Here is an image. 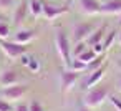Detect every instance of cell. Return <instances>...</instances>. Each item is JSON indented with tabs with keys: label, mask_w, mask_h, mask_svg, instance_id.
<instances>
[{
	"label": "cell",
	"mask_w": 121,
	"mask_h": 111,
	"mask_svg": "<svg viewBox=\"0 0 121 111\" xmlns=\"http://www.w3.org/2000/svg\"><path fill=\"white\" fill-rule=\"evenodd\" d=\"M109 98V91L106 86H93L86 90V94L83 96V104L88 108H98Z\"/></svg>",
	"instance_id": "obj_1"
},
{
	"label": "cell",
	"mask_w": 121,
	"mask_h": 111,
	"mask_svg": "<svg viewBox=\"0 0 121 111\" xmlns=\"http://www.w3.org/2000/svg\"><path fill=\"white\" fill-rule=\"evenodd\" d=\"M55 47H56V51L61 58V61L70 66L73 56H71V47H70V38L63 33V32H58L56 37H55Z\"/></svg>",
	"instance_id": "obj_2"
},
{
	"label": "cell",
	"mask_w": 121,
	"mask_h": 111,
	"mask_svg": "<svg viewBox=\"0 0 121 111\" xmlns=\"http://www.w3.org/2000/svg\"><path fill=\"white\" fill-rule=\"evenodd\" d=\"M27 91H28L27 83H15V85H10V86H4V90L0 91V98L12 101V103H17L27 94Z\"/></svg>",
	"instance_id": "obj_3"
},
{
	"label": "cell",
	"mask_w": 121,
	"mask_h": 111,
	"mask_svg": "<svg viewBox=\"0 0 121 111\" xmlns=\"http://www.w3.org/2000/svg\"><path fill=\"white\" fill-rule=\"evenodd\" d=\"M0 48L2 51L9 56V58H18L22 56L23 53H27V45H20V43H15L13 40L9 42V40H0Z\"/></svg>",
	"instance_id": "obj_4"
},
{
	"label": "cell",
	"mask_w": 121,
	"mask_h": 111,
	"mask_svg": "<svg viewBox=\"0 0 121 111\" xmlns=\"http://www.w3.org/2000/svg\"><path fill=\"white\" fill-rule=\"evenodd\" d=\"M78 78H80V73H76L73 70H63L60 73V90H61V93L63 94L70 93L73 90V86L76 85Z\"/></svg>",
	"instance_id": "obj_5"
},
{
	"label": "cell",
	"mask_w": 121,
	"mask_h": 111,
	"mask_svg": "<svg viewBox=\"0 0 121 111\" xmlns=\"http://www.w3.org/2000/svg\"><path fill=\"white\" fill-rule=\"evenodd\" d=\"M95 30V27L88 22L85 23H75L73 25V30H71V37H73V42H86L88 37L91 35V32Z\"/></svg>",
	"instance_id": "obj_6"
},
{
	"label": "cell",
	"mask_w": 121,
	"mask_h": 111,
	"mask_svg": "<svg viewBox=\"0 0 121 111\" xmlns=\"http://www.w3.org/2000/svg\"><path fill=\"white\" fill-rule=\"evenodd\" d=\"M101 0H78V7L85 15H98L101 13Z\"/></svg>",
	"instance_id": "obj_7"
},
{
	"label": "cell",
	"mask_w": 121,
	"mask_h": 111,
	"mask_svg": "<svg viewBox=\"0 0 121 111\" xmlns=\"http://www.w3.org/2000/svg\"><path fill=\"white\" fill-rule=\"evenodd\" d=\"M28 13H30V10H28V2H25V0L18 2V5L15 7V12H13V25L20 27V25L25 22V18H27Z\"/></svg>",
	"instance_id": "obj_8"
},
{
	"label": "cell",
	"mask_w": 121,
	"mask_h": 111,
	"mask_svg": "<svg viewBox=\"0 0 121 111\" xmlns=\"http://www.w3.org/2000/svg\"><path fill=\"white\" fill-rule=\"evenodd\" d=\"M104 75H106V63H104L103 66H99L98 70H95V71H91V73L88 75V78H86V81H85V88L90 90V88L96 86V85L103 80Z\"/></svg>",
	"instance_id": "obj_9"
},
{
	"label": "cell",
	"mask_w": 121,
	"mask_h": 111,
	"mask_svg": "<svg viewBox=\"0 0 121 111\" xmlns=\"http://www.w3.org/2000/svg\"><path fill=\"white\" fill-rule=\"evenodd\" d=\"M70 12V7H52V5H43V17L47 20H56L58 17L65 15Z\"/></svg>",
	"instance_id": "obj_10"
},
{
	"label": "cell",
	"mask_w": 121,
	"mask_h": 111,
	"mask_svg": "<svg viewBox=\"0 0 121 111\" xmlns=\"http://www.w3.org/2000/svg\"><path fill=\"white\" fill-rule=\"evenodd\" d=\"M20 81H22V78L15 70L0 71V85L2 86H10V85H15V83H20Z\"/></svg>",
	"instance_id": "obj_11"
},
{
	"label": "cell",
	"mask_w": 121,
	"mask_h": 111,
	"mask_svg": "<svg viewBox=\"0 0 121 111\" xmlns=\"http://www.w3.org/2000/svg\"><path fill=\"white\" fill-rule=\"evenodd\" d=\"M33 38H35V32L30 28H18L13 35V42L20 45H28Z\"/></svg>",
	"instance_id": "obj_12"
},
{
	"label": "cell",
	"mask_w": 121,
	"mask_h": 111,
	"mask_svg": "<svg viewBox=\"0 0 121 111\" xmlns=\"http://www.w3.org/2000/svg\"><path fill=\"white\" fill-rule=\"evenodd\" d=\"M101 13L104 15H119L121 13V0H108L101 5Z\"/></svg>",
	"instance_id": "obj_13"
},
{
	"label": "cell",
	"mask_w": 121,
	"mask_h": 111,
	"mask_svg": "<svg viewBox=\"0 0 121 111\" xmlns=\"http://www.w3.org/2000/svg\"><path fill=\"white\" fill-rule=\"evenodd\" d=\"M104 35H106V25H101V27L95 28V30L91 32V35L88 37V40H86L88 47H93L95 43H99V42H103Z\"/></svg>",
	"instance_id": "obj_14"
},
{
	"label": "cell",
	"mask_w": 121,
	"mask_h": 111,
	"mask_svg": "<svg viewBox=\"0 0 121 111\" xmlns=\"http://www.w3.org/2000/svg\"><path fill=\"white\" fill-rule=\"evenodd\" d=\"M28 10L32 17L38 18L40 15H43V4L40 0H28Z\"/></svg>",
	"instance_id": "obj_15"
},
{
	"label": "cell",
	"mask_w": 121,
	"mask_h": 111,
	"mask_svg": "<svg viewBox=\"0 0 121 111\" xmlns=\"http://www.w3.org/2000/svg\"><path fill=\"white\" fill-rule=\"evenodd\" d=\"M70 70H73V71H76V73H83V71L88 70V65H86L85 61L78 60V58H73L71 63H70Z\"/></svg>",
	"instance_id": "obj_16"
},
{
	"label": "cell",
	"mask_w": 121,
	"mask_h": 111,
	"mask_svg": "<svg viewBox=\"0 0 121 111\" xmlns=\"http://www.w3.org/2000/svg\"><path fill=\"white\" fill-rule=\"evenodd\" d=\"M86 48H88V43L86 42H76L75 47H71V56L73 58H78Z\"/></svg>",
	"instance_id": "obj_17"
},
{
	"label": "cell",
	"mask_w": 121,
	"mask_h": 111,
	"mask_svg": "<svg viewBox=\"0 0 121 111\" xmlns=\"http://www.w3.org/2000/svg\"><path fill=\"white\" fill-rule=\"evenodd\" d=\"M96 56H98V55H96V53H95L91 48H86V50H85V51H83V53L78 56V60H81V61H85V63L88 65V63H90L91 60H95Z\"/></svg>",
	"instance_id": "obj_18"
},
{
	"label": "cell",
	"mask_w": 121,
	"mask_h": 111,
	"mask_svg": "<svg viewBox=\"0 0 121 111\" xmlns=\"http://www.w3.org/2000/svg\"><path fill=\"white\" fill-rule=\"evenodd\" d=\"M103 60H104V56H103V55H98L95 60H91V61L88 63V70H86V71H90V73H91V71L98 70L99 66H103Z\"/></svg>",
	"instance_id": "obj_19"
},
{
	"label": "cell",
	"mask_w": 121,
	"mask_h": 111,
	"mask_svg": "<svg viewBox=\"0 0 121 111\" xmlns=\"http://www.w3.org/2000/svg\"><path fill=\"white\" fill-rule=\"evenodd\" d=\"M114 38H116V30H113V32H109V33H106V38H104V42H103V47H104V51H108V50L111 48V45H113V42H114Z\"/></svg>",
	"instance_id": "obj_20"
},
{
	"label": "cell",
	"mask_w": 121,
	"mask_h": 111,
	"mask_svg": "<svg viewBox=\"0 0 121 111\" xmlns=\"http://www.w3.org/2000/svg\"><path fill=\"white\" fill-rule=\"evenodd\" d=\"M9 37H10V25L0 22V40H7Z\"/></svg>",
	"instance_id": "obj_21"
},
{
	"label": "cell",
	"mask_w": 121,
	"mask_h": 111,
	"mask_svg": "<svg viewBox=\"0 0 121 111\" xmlns=\"http://www.w3.org/2000/svg\"><path fill=\"white\" fill-rule=\"evenodd\" d=\"M15 5H17V0H0V10H2V12L10 10Z\"/></svg>",
	"instance_id": "obj_22"
},
{
	"label": "cell",
	"mask_w": 121,
	"mask_h": 111,
	"mask_svg": "<svg viewBox=\"0 0 121 111\" xmlns=\"http://www.w3.org/2000/svg\"><path fill=\"white\" fill-rule=\"evenodd\" d=\"M27 68H28L30 73H38V71H40V63H38V60L32 56V60H30V63H28Z\"/></svg>",
	"instance_id": "obj_23"
},
{
	"label": "cell",
	"mask_w": 121,
	"mask_h": 111,
	"mask_svg": "<svg viewBox=\"0 0 121 111\" xmlns=\"http://www.w3.org/2000/svg\"><path fill=\"white\" fill-rule=\"evenodd\" d=\"M0 111H13L12 108V103L4 99V98H0Z\"/></svg>",
	"instance_id": "obj_24"
},
{
	"label": "cell",
	"mask_w": 121,
	"mask_h": 111,
	"mask_svg": "<svg viewBox=\"0 0 121 111\" xmlns=\"http://www.w3.org/2000/svg\"><path fill=\"white\" fill-rule=\"evenodd\" d=\"M28 109H30V111H45V108L42 106V103L37 101V99H33V101L28 104Z\"/></svg>",
	"instance_id": "obj_25"
},
{
	"label": "cell",
	"mask_w": 121,
	"mask_h": 111,
	"mask_svg": "<svg viewBox=\"0 0 121 111\" xmlns=\"http://www.w3.org/2000/svg\"><path fill=\"white\" fill-rule=\"evenodd\" d=\"M108 99H109V103L113 104V108H114L116 111H121V99H118L116 96H109Z\"/></svg>",
	"instance_id": "obj_26"
},
{
	"label": "cell",
	"mask_w": 121,
	"mask_h": 111,
	"mask_svg": "<svg viewBox=\"0 0 121 111\" xmlns=\"http://www.w3.org/2000/svg\"><path fill=\"white\" fill-rule=\"evenodd\" d=\"M91 50L96 53V55H103L104 53V47H103V42H99V43H95L93 47H91Z\"/></svg>",
	"instance_id": "obj_27"
},
{
	"label": "cell",
	"mask_w": 121,
	"mask_h": 111,
	"mask_svg": "<svg viewBox=\"0 0 121 111\" xmlns=\"http://www.w3.org/2000/svg\"><path fill=\"white\" fill-rule=\"evenodd\" d=\"M13 111H30L28 109V104H23V103H18L15 108H13Z\"/></svg>",
	"instance_id": "obj_28"
},
{
	"label": "cell",
	"mask_w": 121,
	"mask_h": 111,
	"mask_svg": "<svg viewBox=\"0 0 121 111\" xmlns=\"http://www.w3.org/2000/svg\"><path fill=\"white\" fill-rule=\"evenodd\" d=\"M30 60H32V56H28L27 53H23V55H22V65H23V66H28Z\"/></svg>",
	"instance_id": "obj_29"
},
{
	"label": "cell",
	"mask_w": 121,
	"mask_h": 111,
	"mask_svg": "<svg viewBox=\"0 0 121 111\" xmlns=\"http://www.w3.org/2000/svg\"><path fill=\"white\" fill-rule=\"evenodd\" d=\"M76 111H93V109H91V108H88V106H85V104H83V106H80V108H76Z\"/></svg>",
	"instance_id": "obj_30"
},
{
	"label": "cell",
	"mask_w": 121,
	"mask_h": 111,
	"mask_svg": "<svg viewBox=\"0 0 121 111\" xmlns=\"http://www.w3.org/2000/svg\"><path fill=\"white\" fill-rule=\"evenodd\" d=\"M118 43L121 45V32H119V35H118Z\"/></svg>",
	"instance_id": "obj_31"
},
{
	"label": "cell",
	"mask_w": 121,
	"mask_h": 111,
	"mask_svg": "<svg viewBox=\"0 0 121 111\" xmlns=\"http://www.w3.org/2000/svg\"><path fill=\"white\" fill-rule=\"evenodd\" d=\"M118 86H119V90H121V78H119V81H118Z\"/></svg>",
	"instance_id": "obj_32"
},
{
	"label": "cell",
	"mask_w": 121,
	"mask_h": 111,
	"mask_svg": "<svg viewBox=\"0 0 121 111\" xmlns=\"http://www.w3.org/2000/svg\"><path fill=\"white\" fill-rule=\"evenodd\" d=\"M118 23H119V27H121V13H119V22H118Z\"/></svg>",
	"instance_id": "obj_33"
},
{
	"label": "cell",
	"mask_w": 121,
	"mask_h": 111,
	"mask_svg": "<svg viewBox=\"0 0 121 111\" xmlns=\"http://www.w3.org/2000/svg\"><path fill=\"white\" fill-rule=\"evenodd\" d=\"M48 2H53V0H48Z\"/></svg>",
	"instance_id": "obj_34"
}]
</instances>
